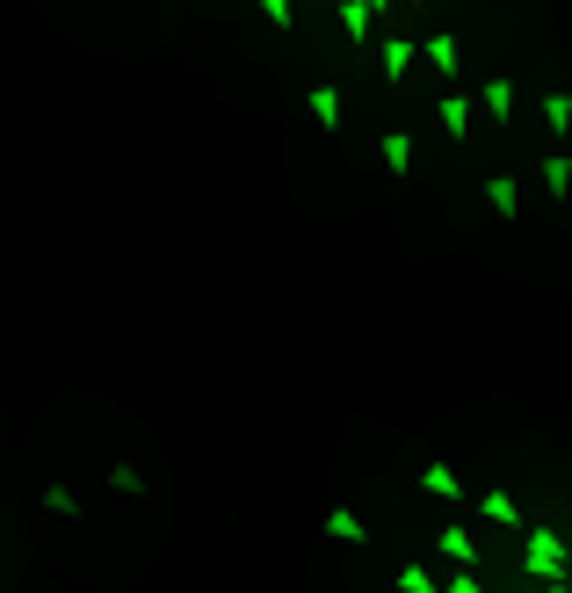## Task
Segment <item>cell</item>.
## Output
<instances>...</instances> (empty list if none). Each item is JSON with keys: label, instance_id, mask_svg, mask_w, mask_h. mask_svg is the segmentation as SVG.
Listing matches in <instances>:
<instances>
[{"label": "cell", "instance_id": "1", "mask_svg": "<svg viewBox=\"0 0 572 593\" xmlns=\"http://www.w3.org/2000/svg\"><path fill=\"white\" fill-rule=\"evenodd\" d=\"M522 565H529L536 579H551V586H558V579L572 572V550L558 543V528H529V557H522Z\"/></svg>", "mask_w": 572, "mask_h": 593}, {"label": "cell", "instance_id": "18", "mask_svg": "<svg viewBox=\"0 0 572 593\" xmlns=\"http://www.w3.org/2000/svg\"><path fill=\"white\" fill-rule=\"evenodd\" d=\"M109 485H116V492H124V499H138V492H145V478L131 471V463H116V471H109Z\"/></svg>", "mask_w": 572, "mask_h": 593}, {"label": "cell", "instance_id": "19", "mask_svg": "<svg viewBox=\"0 0 572 593\" xmlns=\"http://www.w3.org/2000/svg\"><path fill=\"white\" fill-rule=\"evenodd\" d=\"M261 15L276 22V29H290V22H297V8H290V0H261Z\"/></svg>", "mask_w": 572, "mask_h": 593}, {"label": "cell", "instance_id": "8", "mask_svg": "<svg viewBox=\"0 0 572 593\" xmlns=\"http://www.w3.org/2000/svg\"><path fill=\"white\" fill-rule=\"evenodd\" d=\"M478 102H486L493 123H507V116H515V80H486V87H478Z\"/></svg>", "mask_w": 572, "mask_h": 593}, {"label": "cell", "instance_id": "21", "mask_svg": "<svg viewBox=\"0 0 572 593\" xmlns=\"http://www.w3.org/2000/svg\"><path fill=\"white\" fill-rule=\"evenodd\" d=\"M551 593H572V579H558V586H551Z\"/></svg>", "mask_w": 572, "mask_h": 593}, {"label": "cell", "instance_id": "2", "mask_svg": "<svg viewBox=\"0 0 572 593\" xmlns=\"http://www.w3.org/2000/svg\"><path fill=\"white\" fill-rule=\"evenodd\" d=\"M305 109H312V123H319L326 138H341V87L334 80H312L305 87Z\"/></svg>", "mask_w": 572, "mask_h": 593}, {"label": "cell", "instance_id": "4", "mask_svg": "<svg viewBox=\"0 0 572 593\" xmlns=\"http://www.w3.org/2000/svg\"><path fill=\"white\" fill-rule=\"evenodd\" d=\"M435 550H442V557H449V565H457V572H471V565H478V543L464 536V521H449L442 536H435Z\"/></svg>", "mask_w": 572, "mask_h": 593}, {"label": "cell", "instance_id": "10", "mask_svg": "<svg viewBox=\"0 0 572 593\" xmlns=\"http://www.w3.org/2000/svg\"><path fill=\"white\" fill-rule=\"evenodd\" d=\"M478 514H486V521H500V528H515V521H522V507H515V492H500V485H493L486 499H478Z\"/></svg>", "mask_w": 572, "mask_h": 593}, {"label": "cell", "instance_id": "16", "mask_svg": "<svg viewBox=\"0 0 572 593\" xmlns=\"http://www.w3.org/2000/svg\"><path fill=\"white\" fill-rule=\"evenodd\" d=\"M44 507H51L58 521H80V499H73L66 485H44Z\"/></svg>", "mask_w": 572, "mask_h": 593}, {"label": "cell", "instance_id": "20", "mask_svg": "<svg viewBox=\"0 0 572 593\" xmlns=\"http://www.w3.org/2000/svg\"><path fill=\"white\" fill-rule=\"evenodd\" d=\"M442 593H486V586H478V579H471V572H457V579H449V586H442Z\"/></svg>", "mask_w": 572, "mask_h": 593}, {"label": "cell", "instance_id": "13", "mask_svg": "<svg viewBox=\"0 0 572 593\" xmlns=\"http://www.w3.org/2000/svg\"><path fill=\"white\" fill-rule=\"evenodd\" d=\"M544 189L551 196H572V152H551V160H544Z\"/></svg>", "mask_w": 572, "mask_h": 593}, {"label": "cell", "instance_id": "7", "mask_svg": "<svg viewBox=\"0 0 572 593\" xmlns=\"http://www.w3.org/2000/svg\"><path fill=\"white\" fill-rule=\"evenodd\" d=\"M544 123H551V138H572V87H551L544 95Z\"/></svg>", "mask_w": 572, "mask_h": 593}, {"label": "cell", "instance_id": "3", "mask_svg": "<svg viewBox=\"0 0 572 593\" xmlns=\"http://www.w3.org/2000/svg\"><path fill=\"white\" fill-rule=\"evenodd\" d=\"M413 58H420V44H413V37H384V44H377L384 80H406V73H413Z\"/></svg>", "mask_w": 572, "mask_h": 593}, {"label": "cell", "instance_id": "6", "mask_svg": "<svg viewBox=\"0 0 572 593\" xmlns=\"http://www.w3.org/2000/svg\"><path fill=\"white\" fill-rule=\"evenodd\" d=\"M341 22H348V44L377 37V8H370V0H341Z\"/></svg>", "mask_w": 572, "mask_h": 593}, {"label": "cell", "instance_id": "15", "mask_svg": "<svg viewBox=\"0 0 572 593\" xmlns=\"http://www.w3.org/2000/svg\"><path fill=\"white\" fill-rule=\"evenodd\" d=\"M442 123H449V138H471V102L464 95H442Z\"/></svg>", "mask_w": 572, "mask_h": 593}, {"label": "cell", "instance_id": "17", "mask_svg": "<svg viewBox=\"0 0 572 593\" xmlns=\"http://www.w3.org/2000/svg\"><path fill=\"white\" fill-rule=\"evenodd\" d=\"M399 593H442V586H435V572H420V565H406V572H399Z\"/></svg>", "mask_w": 572, "mask_h": 593}, {"label": "cell", "instance_id": "23", "mask_svg": "<svg viewBox=\"0 0 572 593\" xmlns=\"http://www.w3.org/2000/svg\"><path fill=\"white\" fill-rule=\"evenodd\" d=\"M406 8H428V0H406Z\"/></svg>", "mask_w": 572, "mask_h": 593}, {"label": "cell", "instance_id": "11", "mask_svg": "<svg viewBox=\"0 0 572 593\" xmlns=\"http://www.w3.org/2000/svg\"><path fill=\"white\" fill-rule=\"evenodd\" d=\"M420 485H428L435 499H449V507L464 499V485H457V471H449V463H428V471H420Z\"/></svg>", "mask_w": 572, "mask_h": 593}, {"label": "cell", "instance_id": "5", "mask_svg": "<svg viewBox=\"0 0 572 593\" xmlns=\"http://www.w3.org/2000/svg\"><path fill=\"white\" fill-rule=\"evenodd\" d=\"M428 66H435L442 80H464V51H457V37H449V29H435V37H428Z\"/></svg>", "mask_w": 572, "mask_h": 593}, {"label": "cell", "instance_id": "9", "mask_svg": "<svg viewBox=\"0 0 572 593\" xmlns=\"http://www.w3.org/2000/svg\"><path fill=\"white\" fill-rule=\"evenodd\" d=\"M486 203H493V217H522V189H515L507 174H493V181H486Z\"/></svg>", "mask_w": 572, "mask_h": 593}, {"label": "cell", "instance_id": "12", "mask_svg": "<svg viewBox=\"0 0 572 593\" xmlns=\"http://www.w3.org/2000/svg\"><path fill=\"white\" fill-rule=\"evenodd\" d=\"M326 536H334V543H370V528L355 521L348 507H334V514H326Z\"/></svg>", "mask_w": 572, "mask_h": 593}, {"label": "cell", "instance_id": "22", "mask_svg": "<svg viewBox=\"0 0 572 593\" xmlns=\"http://www.w3.org/2000/svg\"><path fill=\"white\" fill-rule=\"evenodd\" d=\"M370 8H377V15H384V8H391V0H370Z\"/></svg>", "mask_w": 572, "mask_h": 593}, {"label": "cell", "instance_id": "14", "mask_svg": "<svg viewBox=\"0 0 572 593\" xmlns=\"http://www.w3.org/2000/svg\"><path fill=\"white\" fill-rule=\"evenodd\" d=\"M384 167H391V174L413 167V138H406V131H384Z\"/></svg>", "mask_w": 572, "mask_h": 593}]
</instances>
